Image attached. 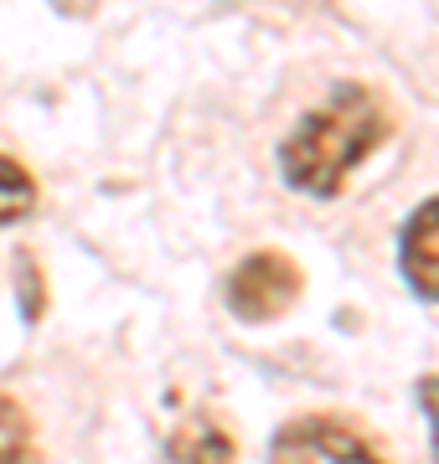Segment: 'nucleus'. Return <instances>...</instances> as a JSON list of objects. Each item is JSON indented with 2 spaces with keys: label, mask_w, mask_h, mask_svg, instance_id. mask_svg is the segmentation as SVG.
I'll return each instance as SVG.
<instances>
[{
  "label": "nucleus",
  "mask_w": 439,
  "mask_h": 464,
  "mask_svg": "<svg viewBox=\"0 0 439 464\" xmlns=\"http://www.w3.org/2000/svg\"><path fill=\"white\" fill-rule=\"evenodd\" d=\"M393 134L388 103L362 83H341L326 103L295 124V134L279 150V170H285L289 191L316 201H331L346 191L356 166H367L372 150Z\"/></svg>",
  "instance_id": "obj_1"
},
{
  "label": "nucleus",
  "mask_w": 439,
  "mask_h": 464,
  "mask_svg": "<svg viewBox=\"0 0 439 464\" xmlns=\"http://www.w3.org/2000/svg\"><path fill=\"white\" fill-rule=\"evenodd\" d=\"M300 289H305V274L295 258H285V253H274V248H259V253H249V258L233 264L222 295H228V310L238 320L269 325V320H279L300 299Z\"/></svg>",
  "instance_id": "obj_2"
},
{
  "label": "nucleus",
  "mask_w": 439,
  "mask_h": 464,
  "mask_svg": "<svg viewBox=\"0 0 439 464\" xmlns=\"http://www.w3.org/2000/svg\"><path fill=\"white\" fill-rule=\"evenodd\" d=\"M269 464H383V454L337 418L305 413V418H289L285 429L274 433Z\"/></svg>",
  "instance_id": "obj_3"
},
{
  "label": "nucleus",
  "mask_w": 439,
  "mask_h": 464,
  "mask_svg": "<svg viewBox=\"0 0 439 464\" xmlns=\"http://www.w3.org/2000/svg\"><path fill=\"white\" fill-rule=\"evenodd\" d=\"M398 268L419 299H439V197L408 212L398 232Z\"/></svg>",
  "instance_id": "obj_4"
},
{
  "label": "nucleus",
  "mask_w": 439,
  "mask_h": 464,
  "mask_svg": "<svg viewBox=\"0 0 439 464\" xmlns=\"http://www.w3.org/2000/svg\"><path fill=\"white\" fill-rule=\"evenodd\" d=\"M233 454H238L233 433L222 429L218 418H186L181 429L166 439L171 464H233Z\"/></svg>",
  "instance_id": "obj_5"
},
{
  "label": "nucleus",
  "mask_w": 439,
  "mask_h": 464,
  "mask_svg": "<svg viewBox=\"0 0 439 464\" xmlns=\"http://www.w3.org/2000/svg\"><path fill=\"white\" fill-rule=\"evenodd\" d=\"M36 459H42V449H36L32 413L0 392V464H36Z\"/></svg>",
  "instance_id": "obj_6"
},
{
  "label": "nucleus",
  "mask_w": 439,
  "mask_h": 464,
  "mask_svg": "<svg viewBox=\"0 0 439 464\" xmlns=\"http://www.w3.org/2000/svg\"><path fill=\"white\" fill-rule=\"evenodd\" d=\"M36 201H42V191H36V176L21 166V160L0 155V227L26 222V217L36 212Z\"/></svg>",
  "instance_id": "obj_7"
},
{
  "label": "nucleus",
  "mask_w": 439,
  "mask_h": 464,
  "mask_svg": "<svg viewBox=\"0 0 439 464\" xmlns=\"http://www.w3.org/2000/svg\"><path fill=\"white\" fill-rule=\"evenodd\" d=\"M419 408H424V418H429V433H434V464H439V377L419 382Z\"/></svg>",
  "instance_id": "obj_8"
}]
</instances>
